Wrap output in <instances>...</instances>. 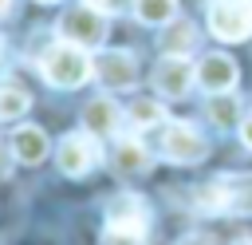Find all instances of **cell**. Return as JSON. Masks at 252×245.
I'll return each mask as SVG.
<instances>
[{
	"label": "cell",
	"instance_id": "obj_17",
	"mask_svg": "<svg viewBox=\"0 0 252 245\" xmlns=\"http://www.w3.org/2000/svg\"><path fill=\"white\" fill-rule=\"evenodd\" d=\"M130 122H134L138 130H146V126H161V122H165V111H161L158 99H138V103H130Z\"/></svg>",
	"mask_w": 252,
	"mask_h": 245
},
{
	"label": "cell",
	"instance_id": "obj_3",
	"mask_svg": "<svg viewBox=\"0 0 252 245\" xmlns=\"http://www.w3.org/2000/svg\"><path fill=\"white\" fill-rule=\"evenodd\" d=\"M209 32L224 43L252 36V0H209Z\"/></svg>",
	"mask_w": 252,
	"mask_h": 245
},
{
	"label": "cell",
	"instance_id": "obj_10",
	"mask_svg": "<svg viewBox=\"0 0 252 245\" xmlns=\"http://www.w3.org/2000/svg\"><path fill=\"white\" fill-rule=\"evenodd\" d=\"M118 122H122V111H118V103L110 95H98V99H91L83 107V130L94 134V138H110L118 130Z\"/></svg>",
	"mask_w": 252,
	"mask_h": 245
},
{
	"label": "cell",
	"instance_id": "obj_22",
	"mask_svg": "<svg viewBox=\"0 0 252 245\" xmlns=\"http://www.w3.org/2000/svg\"><path fill=\"white\" fill-rule=\"evenodd\" d=\"M240 142H244V146L252 150V111H248V115L240 119Z\"/></svg>",
	"mask_w": 252,
	"mask_h": 245
},
{
	"label": "cell",
	"instance_id": "obj_16",
	"mask_svg": "<svg viewBox=\"0 0 252 245\" xmlns=\"http://www.w3.org/2000/svg\"><path fill=\"white\" fill-rule=\"evenodd\" d=\"M32 95L24 87H0V122H16L20 115H28Z\"/></svg>",
	"mask_w": 252,
	"mask_h": 245
},
{
	"label": "cell",
	"instance_id": "obj_6",
	"mask_svg": "<svg viewBox=\"0 0 252 245\" xmlns=\"http://www.w3.org/2000/svg\"><path fill=\"white\" fill-rule=\"evenodd\" d=\"M55 166H59L67 178H87V174L98 166V138L87 134V130L63 134L59 146H55Z\"/></svg>",
	"mask_w": 252,
	"mask_h": 245
},
{
	"label": "cell",
	"instance_id": "obj_13",
	"mask_svg": "<svg viewBox=\"0 0 252 245\" xmlns=\"http://www.w3.org/2000/svg\"><path fill=\"white\" fill-rule=\"evenodd\" d=\"M158 47H161L165 55H189V51L197 47V24L173 16V20L161 24V32H158Z\"/></svg>",
	"mask_w": 252,
	"mask_h": 245
},
{
	"label": "cell",
	"instance_id": "obj_20",
	"mask_svg": "<svg viewBox=\"0 0 252 245\" xmlns=\"http://www.w3.org/2000/svg\"><path fill=\"white\" fill-rule=\"evenodd\" d=\"M83 4H91V8H98V12H106V16H118V12L134 8V0H83Z\"/></svg>",
	"mask_w": 252,
	"mask_h": 245
},
{
	"label": "cell",
	"instance_id": "obj_14",
	"mask_svg": "<svg viewBox=\"0 0 252 245\" xmlns=\"http://www.w3.org/2000/svg\"><path fill=\"white\" fill-rule=\"evenodd\" d=\"M110 162L118 174H146L154 166V154L138 142V138H118L114 150H110Z\"/></svg>",
	"mask_w": 252,
	"mask_h": 245
},
{
	"label": "cell",
	"instance_id": "obj_7",
	"mask_svg": "<svg viewBox=\"0 0 252 245\" xmlns=\"http://www.w3.org/2000/svg\"><path fill=\"white\" fill-rule=\"evenodd\" d=\"M150 83L161 99H185L197 83V63H189V55H161L150 71Z\"/></svg>",
	"mask_w": 252,
	"mask_h": 245
},
{
	"label": "cell",
	"instance_id": "obj_9",
	"mask_svg": "<svg viewBox=\"0 0 252 245\" xmlns=\"http://www.w3.org/2000/svg\"><path fill=\"white\" fill-rule=\"evenodd\" d=\"M236 63L224 55V51H209L201 63H197V87H205L209 95H224V91H236Z\"/></svg>",
	"mask_w": 252,
	"mask_h": 245
},
{
	"label": "cell",
	"instance_id": "obj_21",
	"mask_svg": "<svg viewBox=\"0 0 252 245\" xmlns=\"http://www.w3.org/2000/svg\"><path fill=\"white\" fill-rule=\"evenodd\" d=\"M12 162H16L12 146H4V142H0V178H8V174H12Z\"/></svg>",
	"mask_w": 252,
	"mask_h": 245
},
{
	"label": "cell",
	"instance_id": "obj_23",
	"mask_svg": "<svg viewBox=\"0 0 252 245\" xmlns=\"http://www.w3.org/2000/svg\"><path fill=\"white\" fill-rule=\"evenodd\" d=\"M177 245H213V237H209V233H185Z\"/></svg>",
	"mask_w": 252,
	"mask_h": 245
},
{
	"label": "cell",
	"instance_id": "obj_4",
	"mask_svg": "<svg viewBox=\"0 0 252 245\" xmlns=\"http://www.w3.org/2000/svg\"><path fill=\"white\" fill-rule=\"evenodd\" d=\"M59 36L67 43H75V47H87V51L102 47L106 43V12L91 8V4H79L59 20Z\"/></svg>",
	"mask_w": 252,
	"mask_h": 245
},
{
	"label": "cell",
	"instance_id": "obj_11",
	"mask_svg": "<svg viewBox=\"0 0 252 245\" xmlns=\"http://www.w3.org/2000/svg\"><path fill=\"white\" fill-rule=\"evenodd\" d=\"M12 154H16V162H24V166H35V162H43L47 158V130L43 126H32V122H24V126H16V134H12Z\"/></svg>",
	"mask_w": 252,
	"mask_h": 245
},
{
	"label": "cell",
	"instance_id": "obj_26",
	"mask_svg": "<svg viewBox=\"0 0 252 245\" xmlns=\"http://www.w3.org/2000/svg\"><path fill=\"white\" fill-rule=\"evenodd\" d=\"M39 4H59V0H39Z\"/></svg>",
	"mask_w": 252,
	"mask_h": 245
},
{
	"label": "cell",
	"instance_id": "obj_19",
	"mask_svg": "<svg viewBox=\"0 0 252 245\" xmlns=\"http://www.w3.org/2000/svg\"><path fill=\"white\" fill-rule=\"evenodd\" d=\"M102 245H146V229H126V225H102Z\"/></svg>",
	"mask_w": 252,
	"mask_h": 245
},
{
	"label": "cell",
	"instance_id": "obj_5",
	"mask_svg": "<svg viewBox=\"0 0 252 245\" xmlns=\"http://www.w3.org/2000/svg\"><path fill=\"white\" fill-rule=\"evenodd\" d=\"M161 154L177 166H197L209 154V142L193 122H161Z\"/></svg>",
	"mask_w": 252,
	"mask_h": 245
},
{
	"label": "cell",
	"instance_id": "obj_8",
	"mask_svg": "<svg viewBox=\"0 0 252 245\" xmlns=\"http://www.w3.org/2000/svg\"><path fill=\"white\" fill-rule=\"evenodd\" d=\"M94 79L106 91H130L138 83V59L130 51H122V47H106L94 59Z\"/></svg>",
	"mask_w": 252,
	"mask_h": 245
},
{
	"label": "cell",
	"instance_id": "obj_2",
	"mask_svg": "<svg viewBox=\"0 0 252 245\" xmlns=\"http://www.w3.org/2000/svg\"><path fill=\"white\" fill-rule=\"evenodd\" d=\"M39 71L51 87L59 91H71V87H83L91 75H94V59L87 55V47H75V43H51L39 59Z\"/></svg>",
	"mask_w": 252,
	"mask_h": 245
},
{
	"label": "cell",
	"instance_id": "obj_1",
	"mask_svg": "<svg viewBox=\"0 0 252 245\" xmlns=\"http://www.w3.org/2000/svg\"><path fill=\"white\" fill-rule=\"evenodd\" d=\"M201 213H252V174H220L193 190Z\"/></svg>",
	"mask_w": 252,
	"mask_h": 245
},
{
	"label": "cell",
	"instance_id": "obj_12",
	"mask_svg": "<svg viewBox=\"0 0 252 245\" xmlns=\"http://www.w3.org/2000/svg\"><path fill=\"white\" fill-rule=\"evenodd\" d=\"M106 225H126V229H146L150 225V209L138 194H118L106 205Z\"/></svg>",
	"mask_w": 252,
	"mask_h": 245
},
{
	"label": "cell",
	"instance_id": "obj_18",
	"mask_svg": "<svg viewBox=\"0 0 252 245\" xmlns=\"http://www.w3.org/2000/svg\"><path fill=\"white\" fill-rule=\"evenodd\" d=\"M209 119H213L220 130L236 126V99H232V91H224V95H213V99H209Z\"/></svg>",
	"mask_w": 252,
	"mask_h": 245
},
{
	"label": "cell",
	"instance_id": "obj_15",
	"mask_svg": "<svg viewBox=\"0 0 252 245\" xmlns=\"http://www.w3.org/2000/svg\"><path fill=\"white\" fill-rule=\"evenodd\" d=\"M134 16L150 28H161L177 16V0H134Z\"/></svg>",
	"mask_w": 252,
	"mask_h": 245
},
{
	"label": "cell",
	"instance_id": "obj_24",
	"mask_svg": "<svg viewBox=\"0 0 252 245\" xmlns=\"http://www.w3.org/2000/svg\"><path fill=\"white\" fill-rule=\"evenodd\" d=\"M12 4H16V0H0V20H4L8 12H12Z\"/></svg>",
	"mask_w": 252,
	"mask_h": 245
},
{
	"label": "cell",
	"instance_id": "obj_25",
	"mask_svg": "<svg viewBox=\"0 0 252 245\" xmlns=\"http://www.w3.org/2000/svg\"><path fill=\"white\" fill-rule=\"evenodd\" d=\"M228 245H252V233H244V237H236V241H228Z\"/></svg>",
	"mask_w": 252,
	"mask_h": 245
}]
</instances>
